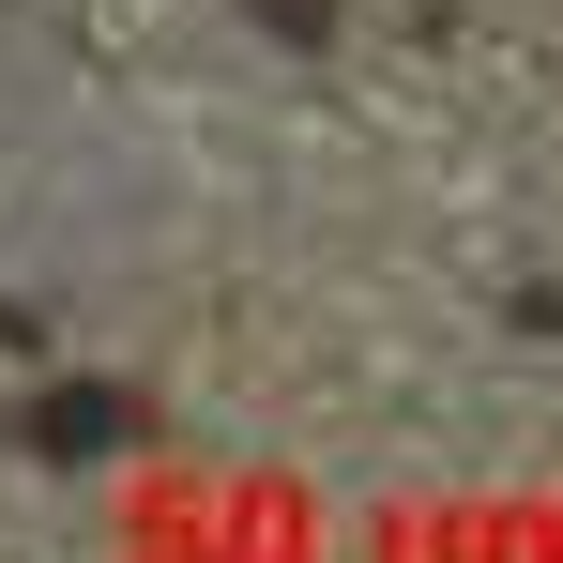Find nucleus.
Here are the masks:
<instances>
[{
	"mask_svg": "<svg viewBox=\"0 0 563 563\" xmlns=\"http://www.w3.org/2000/svg\"><path fill=\"white\" fill-rule=\"evenodd\" d=\"M31 442H46V457H107V442H137V396H107V380H62V396L31 411Z\"/></svg>",
	"mask_w": 563,
	"mask_h": 563,
	"instance_id": "nucleus-1",
	"label": "nucleus"
},
{
	"mask_svg": "<svg viewBox=\"0 0 563 563\" xmlns=\"http://www.w3.org/2000/svg\"><path fill=\"white\" fill-rule=\"evenodd\" d=\"M260 15H275L289 46H320V31H335V0H260Z\"/></svg>",
	"mask_w": 563,
	"mask_h": 563,
	"instance_id": "nucleus-2",
	"label": "nucleus"
}]
</instances>
